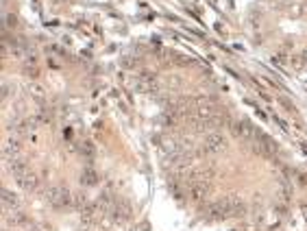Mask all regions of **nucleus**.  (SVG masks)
I'll return each mask as SVG.
<instances>
[{
	"label": "nucleus",
	"instance_id": "nucleus-1",
	"mask_svg": "<svg viewBox=\"0 0 307 231\" xmlns=\"http://www.w3.org/2000/svg\"><path fill=\"white\" fill-rule=\"evenodd\" d=\"M244 211H246V205L240 199H235V196H227V199H220V201L211 203V205L205 210V214H207L209 218H213V220H220V218H231V216H242Z\"/></svg>",
	"mask_w": 307,
	"mask_h": 231
},
{
	"label": "nucleus",
	"instance_id": "nucleus-2",
	"mask_svg": "<svg viewBox=\"0 0 307 231\" xmlns=\"http://www.w3.org/2000/svg\"><path fill=\"white\" fill-rule=\"evenodd\" d=\"M44 196L48 199V203L55 207V210H66V207L74 205V196L70 194V190H68V188H63V186L46 188Z\"/></svg>",
	"mask_w": 307,
	"mask_h": 231
},
{
	"label": "nucleus",
	"instance_id": "nucleus-3",
	"mask_svg": "<svg viewBox=\"0 0 307 231\" xmlns=\"http://www.w3.org/2000/svg\"><path fill=\"white\" fill-rule=\"evenodd\" d=\"M250 144H253V150L255 153H259L262 157H268L270 159L274 155V144L272 140H268L264 133H259V131H255V135L250 138Z\"/></svg>",
	"mask_w": 307,
	"mask_h": 231
},
{
	"label": "nucleus",
	"instance_id": "nucleus-4",
	"mask_svg": "<svg viewBox=\"0 0 307 231\" xmlns=\"http://www.w3.org/2000/svg\"><path fill=\"white\" fill-rule=\"evenodd\" d=\"M109 216L118 225H124L129 218H131V207H129L127 201H114L109 207Z\"/></svg>",
	"mask_w": 307,
	"mask_h": 231
},
{
	"label": "nucleus",
	"instance_id": "nucleus-5",
	"mask_svg": "<svg viewBox=\"0 0 307 231\" xmlns=\"http://www.w3.org/2000/svg\"><path fill=\"white\" fill-rule=\"evenodd\" d=\"M227 146L225 138H222L220 131H213V133L205 135V142H203V150L205 153H218V150H222Z\"/></svg>",
	"mask_w": 307,
	"mask_h": 231
},
{
	"label": "nucleus",
	"instance_id": "nucleus-6",
	"mask_svg": "<svg viewBox=\"0 0 307 231\" xmlns=\"http://www.w3.org/2000/svg\"><path fill=\"white\" fill-rule=\"evenodd\" d=\"M16 179H18V186H20L22 190H26V192H33V190H37V186H39L37 174L33 170H29V168H26V170L22 172L20 177H16Z\"/></svg>",
	"mask_w": 307,
	"mask_h": 231
},
{
	"label": "nucleus",
	"instance_id": "nucleus-7",
	"mask_svg": "<svg viewBox=\"0 0 307 231\" xmlns=\"http://www.w3.org/2000/svg\"><path fill=\"white\" fill-rule=\"evenodd\" d=\"M229 126H231V131H233V135L244 138V140H250L255 135V131H257V129H253V126H250L246 120H235V122H231Z\"/></svg>",
	"mask_w": 307,
	"mask_h": 231
},
{
	"label": "nucleus",
	"instance_id": "nucleus-8",
	"mask_svg": "<svg viewBox=\"0 0 307 231\" xmlns=\"http://www.w3.org/2000/svg\"><path fill=\"white\" fill-rule=\"evenodd\" d=\"M188 194H190V199L196 201V203L205 201V196L209 194V183H190Z\"/></svg>",
	"mask_w": 307,
	"mask_h": 231
},
{
	"label": "nucleus",
	"instance_id": "nucleus-9",
	"mask_svg": "<svg viewBox=\"0 0 307 231\" xmlns=\"http://www.w3.org/2000/svg\"><path fill=\"white\" fill-rule=\"evenodd\" d=\"M213 179V166H205V168H198L190 174V183H211Z\"/></svg>",
	"mask_w": 307,
	"mask_h": 231
},
{
	"label": "nucleus",
	"instance_id": "nucleus-10",
	"mask_svg": "<svg viewBox=\"0 0 307 231\" xmlns=\"http://www.w3.org/2000/svg\"><path fill=\"white\" fill-rule=\"evenodd\" d=\"M2 207L4 210H9V211H16L18 207H20V201H18L16 194H11V192L4 190L2 192Z\"/></svg>",
	"mask_w": 307,
	"mask_h": 231
},
{
	"label": "nucleus",
	"instance_id": "nucleus-11",
	"mask_svg": "<svg viewBox=\"0 0 307 231\" xmlns=\"http://www.w3.org/2000/svg\"><path fill=\"white\" fill-rule=\"evenodd\" d=\"M18 153H20V142H18V138L13 135V138H9V142L4 144V155H7L9 159H13Z\"/></svg>",
	"mask_w": 307,
	"mask_h": 231
},
{
	"label": "nucleus",
	"instance_id": "nucleus-12",
	"mask_svg": "<svg viewBox=\"0 0 307 231\" xmlns=\"http://www.w3.org/2000/svg\"><path fill=\"white\" fill-rule=\"evenodd\" d=\"M81 183L83 186H96L98 183V174H96L94 168H85L81 172Z\"/></svg>",
	"mask_w": 307,
	"mask_h": 231
},
{
	"label": "nucleus",
	"instance_id": "nucleus-13",
	"mask_svg": "<svg viewBox=\"0 0 307 231\" xmlns=\"http://www.w3.org/2000/svg\"><path fill=\"white\" fill-rule=\"evenodd\" d=\"M290 63L294 65L296 70H301V68H305L307 65V50H299V53L294 55V57L290 59Z\"/></svg>",
	"mask_w": 307,
	"mask_h": 231
},
{
	"label": "nucleus",
	"instance_id": "nucleus-14",
	"mask_svg": "<svg viewBox=\"0 0 307 231\" xmlns=\"http://www.w3.org/2000/svg\"><path fill=\"white\" fill-rule=\"evenodd\" d=\"M78 150H81L83 157H92L94 155V146H92L90 142H81V146H78Z\"/></svg>",
	"mask_w": 307,
	"mask_h": 231
},
{
	"label": "nucleus",
	"instance_id": "nucleus-15",
	"mask_svg": "<svg viewBox=\"0 0 307 231\" xmlns=\"http://www.w3.org/2000/svg\"><path fill=\"white\" fill-rule=\"evenodd\" d=\"M9 220H11V225H26V223H29L26 216H16V218H9Z\"/></svg>",
	"mask_w": 307,
	"mask_h": 231
},
{
	"label": "nucleus",
	"instance_id": "nucleus-16",
	"mask_svg": "<svg viewBox=\"0 0 307 231\" xmlns=\"http://www.w3.org/2000/svg\"><path fill=\"white\" fill-rule=\"evenodd\" d=\"M7 24H9V26H16V24H18V18L13 16V13H9V16H7Z\"/></svg>",
	"mask_w": 307,
	"mask_h": 231
},
{
	"label": "nucleus",
	"instance_id": "nucleus-17",
	"mask_svg": "<svg viewBox=\"0 0 307 231\" xmlns=\"http://www.w3.org/2000/svg\"><path fill=\"white\" fill-rule=\"evenodd\" d=\"M301 210H303V214H305V218H307V203H303V205H301Z\"/></svg>",
	"mask_w": 307,
	"mask_h": 231
},
{
	"label": "nucleus",
	"instance_id": "nucleus-18",
	"mask_svg": "<svg viewBox=\"0 0 307 231\" xmlns=\"http://www.w3.org/2000/svg\"><path fill=\"white\" fill-rule=\"evenodd\" d=\"M31 231H39V229H31Z\"/></svg>",
	"mask_w": 307,
	"mask_h": 231
}]
</instances>
